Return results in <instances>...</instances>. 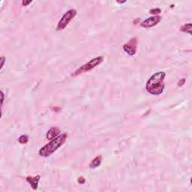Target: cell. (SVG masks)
Returning <instances> with one entry per match:
<instances>
[{
	"instance_id": "7",
	"label": "cell",
	"mask_w": 192,
	"mask_h": 192,
	"mask_svg": "<svg viewBox=\"0 0 192 192\" xmlns=\"http://www.w3.org/2000/svg\"><path fill=\"white\" fill-rule=\"evenodd\" d=\"M40 179H41V176H40L39 175H38V176H35V177H32V176H27L26 178V180L28 183H29L30 185L32 186L33 190H36V189L38 188Z\"/></svg>"
},
{
	"instance_id": "5",
	"label": "cell",
	"mask_w": 192,
	"mask_h": 192,
	"mask_svg": "<svg viewBox=\"0 0 192 192\" xmlns=\"http://www.w3.org/2000/svg\"><path fill=\"white\" fill-rule=\"evenodd\" d=\"M137 40L136 38H133L127 42L126 44L123 46L124 51L126 52L127 54L130 56H134L137 52Z\"/></svg>"
},
{
	"instance_id": "11",
	"label": "cell",
	"mask_w": 192,
	"mask_h": 192,
	"mask_svg": "<svg viewBox=\"0 0 192 192\" xmlns=\"http://www.w3.org/2000/svg\"><path fill=\"white\" fill-rule=\"evenodd\" d=\"M19 142L21 144H26L27 143V142L29 141V137L27 135H21L20 137H19Z\"/></svg>"
},
{
	"instance_id": "15",
	"label": "cell",
	"mask_w": 192,
	"mask_h": 192,
	"mask_svg": "<svg viewBox=\"0 0 192 192\" xmlns=\"http://www.w3.org/2000/svg\"><path fill=\"white\" fill-rule=\"evenodd\" d=\"M32 2V1H30V0H29V1H26V0H24V1H23L22 2V5L24 6H27L28 5L30 4Z\"/></svg>"
},
{
	"instance_id": "9",
	"label": "cell",
	"mask_w": 192,
	"mask_h": 192,
	"mask_svg": "<svg viewBox=\"0 0 192 192\" xmlns=\"http://www.w3.org/2000/svg\"><path fill=\"white\" fill-rule=\"evenodd\" d=\"M101 161H102V156L101 155H98V156L95 157L93 160L92 161L90 165H89V167L90 168H96L98 167H99L101 164Z\"/></svg>"
},
{
	"instance_id": "17",
	"label": "cell",
	"mask_w": 192,
	"mask_h": 192,
	"mask_svg": "<svg viewBox=\"0 0 192 192\" xmlns=\"http://www.w3.org/2000/svg\"><path fill=\"white\" fill-rule=\"evenodd\" d=\"M4 93H3V92L1 91V97H2V100H1V105L2 106V104H3V102H4Z\"/></svg>"
},
{
	"instance_id": "1",
	"label": "cell",
	"mask_w": 192,
	"mask_h": 192,
	"mask_svg": "<svg viewBox=\"0 0 192 192\" xmlns=\"http://www.w3.org/2000/svg\"><path fill=\"white\" fill-rule=\"evenodd\" d=\"M165 76L166 74L163 72H157L152 75L146 85V89L149 93L153 95H159L162 93L165 89Z\"/></svg>"
},
{
	"instance_id": "6",
	"label": "cell",
	"mask_w": 192,
	"mask_h": 192,
	"mask_svg": "<svg viewBox=\"0 0 192 192\" xmlns=\"http://www.w3.org/2000/svg\"><path fill=\"white\" fill-rule=\"evenodd\" d=\"M161 20V17L160 16H153L151 17L147 18V20H145L143 22L141 23L140 26L143 28H151L153 26H156Z\"/></svg>"
},
{
	"instance_id": "16",
	"label": "cell",
	"mask_w": 192,
	"mask_h": 192,
	"mask_svg": "<svg viewBox=\"0 0 192 192\" xmlns=\"http://www.w3.org/2000/svg\"><path fill=\"white\" fill-rule=\"evenodd\" d=\"M1 62H2V63H1V69H2V67L4 66V63H5V58L3 57V56L1 57Z\"/></svg>"
},
{
	"instance_id": "13",
	"label": "cell",
	"mask_w": 192,
	"mask_h": 192,
	"mask_svg": "<svg viewBox=\"0 0 192 192\" xmlns=\"http://www.w3.org/2000/svg\"><path fill=\"white\" fill-rule=\"evenodd\" d=\"M86 179L83 178V176H80L79 179H78V182H79L80 184H83V183H85Z\"/></svg>"
},
{
	"instance_id": "14",
	"label": "cell",
	"mask_w": 192,
	"mask_h": 192,
	"mask_svg": "<svg viewBox=\"0 0 192 192\" xmlns=\"http://www.w3.org/2000/svg\"><path fill=\"white\" fill-rule=\"evenodd\" d=\"M185 83V78H183V79H182L181 80H179V81L178 86H182L184 85Z\"/></svg>"
},
{
	"instance_id": "4",
	"label": "cell",
	"mask_w": 192,
	"mask_h": 192,
	"mask_svg": "<svg viewBox=\"0 0 192 192\" xmlns=\"http://www.w3.org/2000/svg\"><path fill=\"white\" fill-rule=\"evenodd\" d=\"M76 15H77V11L74 9H71V10L68 11L66 14H64L63 16L62 17V18L58 23L56 30L57 31L63 30Z\"/></svg>"
},
{
	"instance_id": "8",
	"label": "cell",
	"mask_w": 192,
	"mask_h": 192,
	"mask_svg": "<svg viewBox=\"0 0 192 192\" xmlns=\"http://www.w3.org/2000/svg\"><path fill=\"white\" fill-rule=\"evenodd\" d=\"M61 132V130L59 128H51L47 133V140H53L59 136V134Z\"/></svg>"
},
{
	"instance_id": "10",
	"label": "cell",
	"mask_w": 192,
	"mask_h": 192,
	"mask_svg": "<svg viewBox=\"0 0 192 192\" xmlns=\"http://www.w3.org/2000/svg\"><path fill=\"white\" fill-rule=\"evenodd\" d=\"M191 29H192V24L191 23H189L184 24V25L180 28V30L182 32H188V33H189L190 35H191Z\"/></svg>"
},
{
	"instance_id": "12",
	"label": "cell",
	"mask_w": 192,
	"mask_h": 192,
	"mask_svg": "<svg viewBox=\"0 0 192 192\" xmlns=\"http://www.w3.org/2000/svg\"><path fill=\"white\" fill-rule=\"evenodd\" d=\"M161 12V10L160 8H153V9H151L149 11V13L152 14H155V16H156V14H160Z\"/></svg>"
},
{
	"instance_id": "2",
	"label": "cell",
	"mask_w": 192,
	"mask_h": 192,
	"mask_svg": "<svg viewBox=\"0 0 192 192\" xmlns=\"http://www.w3.org/2000/svg\"><path fill=\"white\" fill-rule=\"evenodd\" d=\"M68 137L67 134H62L52 140L49 143L45 145L39 150V155L42 157H48L61 147L66 142Z\"/></svg>"
},
{
	"instance_id": "18",
	"label": "cell",
	"mask_w": 192,
	"mask_h": 192,
	"mask_svg": "<svg viewBox=\"0 0 192 192\" xmlns=\"http://www.w3.org/2000/svg\"><path fill=\"white\" fill-rule=\"evenodd\" d=\"M117 2L119 3V4H122V3H125V2H126V0H125V1H122V2H120V1H117Z\"/></svg>"
},
{
	"instance_id": "3",
	"label": "cell",
	"mask_w": 192,
	"mask_h": 192,
	"mask_svg": "<svg viewBox=\"0 0 192 192\" xmlns=\"http://www.w3.org/2000/svg\"><path fill=\"white\" fill-rule=\"evenodd\" d=\"M103 60H104L103 56H98V57H96L95 58V59H92V60L88 62L87 63L85 64V65H83V66H82L80 68L76 70L75 72L72 74V76L74 77V76L79 75V74H80L82 73H84V72H89V71H91V70L93 69L94 68H95L96 66L100 65V64L103 62Z\"/></svg>"
}]
</instances>
